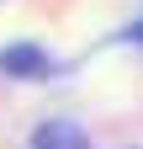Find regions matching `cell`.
<instances>
[{
    "mask_svg": "<svg viewBox=\"0 0 143 149\" xmlns=\"http://www.w3.org/2000/svg\"><path fill=\"white\" fill-rule=\"evenodd\" d=\"M0 69L32 80V74H48V53H43V48H32V43H11L6 53H0Z\"/></svg>",
    "mask_w": 143,
    "mask_h": 149,
    "instance_id": "2",
    "label": "cell"
},
{
    "mask_svg": "<svg viewBox=\"0 0 143 149\" xmlns=\"http://www.w3.org/2000/svg\"><path fill=\"white\" fill-rule=\"evenodd\" d=\"M32 149H90V139H85V128H80V123L53 117V123H43L37 133H32Z\"/></svg>",
    "mask_w": 143,
    "mask_h": 149,
    "instance_id": "1",
    "label": "cell"
}]
</instances>
